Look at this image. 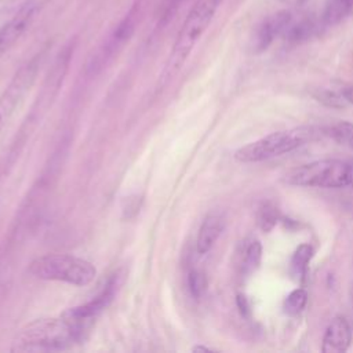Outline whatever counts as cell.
Listing matches in <instances>:
<instances>
[{"instance_id": "6da1fadb", "label": "cell", "mask_w": 353, "mask_h": 353, "mask_svg": "<svg viewBox=\"0 0 353 353\" xmlns=\"http://www.w3.org/2000/svg\"><path fill=\"white\" fill-rule=\"evenodd\" d=\"M80 338L63 317L37 319L23 325L12 338L11 352H58L65 350Z\"/></svg>"}, {"instance_id": "7a4b0ae2", "label": "cell", "mask_w": 353, "mask_h": 353, "mask_svg": "<svg viewBox=\"0 0 353 353\" xmlns=\"http://www.w3.org/2000/svg\"><path fill=\"white\" fill-rule=\"evenodd\" d=\"M222 1L223 0H196L176 34L172 51L161 77L163 84L183 66L192 50L210 26Z\"/></svg>"}, {"instance_id": "3957f363", "label": "cell", "mask_w": 353, "mask_h": 353, "mask_svg": "<svg viewBox=\"0 0 353 353\" xmlns=\"http://www.w3.org/2000/svg\"><path fill=\"white\" fill-rule=\"evenodd\" d=\"M29 273L46 281H62L76 287H84L97 277L95 266L80 256L70 254H46L33 259Z\"/></svg>"}, {"instance_id": "277c9868", "label": "cell", "mask_w": 353, "mask_h": 353, "mask_svg": "<svg viewBox=\"0 0 353 353\" xmlns=\"http://www.w3.org/2000/svg\"><path fill=\"white\" fill-rule=\"evenodd\" d=\"M319 130L314 127H295L291 130L272 132L234 152V159L240 163H258L269 160L316 139Z\"/></svg>"}, {"instance_id": "5b68a950", "label": "cell", "mask_w": 353, "mask_h": 353, "mask_svg": "<svg viewBox=\"0 0 353 353\" xmlns=\"http://www.w3.org/2000/svg\"><path fill=\"white\" fill-rule=\"evenodd\" d=\"M285 182L306 188L353 186V163L338 159H323L302 164L285 175Z\"/></svg>"}, {"instance_id": "8992f818", "label": "cell", "mask_w": 353, "mask_h": 353, "mask_svg": "<svg viewBox=\"0 0 353 353\" xmlns=\"http://www.w3.org/2000/svg\"><path fill=\"white\" fill-rule=\"evenodd\" d=\"M41 65V54L33 57L18 69L11 81L0 94V132L7 125L14 112L33 85Z\"/></svg>"}, {"instance_id": "52a82bcc", "label": "cell", "mask_w": 353, "mask_h": 353, "mask_svg": "<svg viewBox=\"0 0 353 353\" xmlns=\"http://www.w3.org/2000/svg\"><path fill=\"white\" fill-rule=\"evenodd\" d=\"M48 0H25L18 11L0 28V58L22 37Z\"/></svg>"}, {"instance_id": "ba28073f", "label": "cell", "mask_w": 353, "mask_h": 353, "mask_svg": "<svg viewBox=\"0 0 353 353\" xmlns=\"http://www.w3.org/2000/svg\"><path fill=\"white\" fill-rule=\"evenodd\" d=\"M116 287L117 280L112 279L92 301L63 312L62 316L72 324V327L80 334V336L94 323V320L101 314V312L106 309V306L110 303V301L114 296Z\"/></svg>"}, {"instance_id": "9c48e42d", "label": "cell", "mask_w": 353, "mask_h": 353, "mask_svg": "<svg viewBox=\"0 0 353 353\" xmlns=\"http://www.w3.org/2000/svg\"><path fill=\"white\" fill-rule=\"evenodd\" d=\"M291 23H292V15L288 11H277L266 17L256 26L254 36L251 39L252 52L255 54L263 52L279 34L287 32Z\"/></svg>"}, {"instance_id": "30bf717a", "label": "cell", "mask_w": 353, "mask_h": 353, "mask_svg": "<svg viewBox=\"0 0 353 353\" xmlns=\"http://www.w3.org/2000/svg\"><path fill=\"white\" fill-rule=\"evenodd\" d=\"M352 343V328L346 319L338 316L327 325L321 352L323 353H343Z\"/></svg>"}, {"instance_id": "8fae6325", "label": "cell", "mask_w": 353, "mask_h": 353, "mask_svg": "<svg viewBox=\"0 0 353 353\" xmlns=\"http://www.w3.org/2000/svg\"><path fill=\"white\" fill-rule=\"evenodd\" d=\"M223 226H225V219L221 212L212 211L205 215V218L203 219L199 228V233L196 239V250L199 254L201 255L207 254L214 247V244L216 243L218 237L223 230Z\"/></svg>"}, {"instance_id": "7c38bea8", "label": "cell", "mask_w": 353, "mask_h": 353, "mask_svg": "<svg viewBox=\"0 0 353 353\" xmlns=\"http://www.w3.org/2000/svg\"><path fill=\"white\" fill-rule=\"evenodd\" d=\"M353 10V0H327L323 19L327 25L338 23Z\"/></svg>"}, {"instance_id": "4fadbf2b", "label": "cell", "mask_w": 353, "mask_h": 353, "mask_svg": "<svg viewBox=\"0 0 353 353\" xmlns=\"http://www.w3.org/2000/svg\"><path fill=\"white\" fill-rule=\"evenodd\" d=\"M262 259V245L258 240H251L243 250L241 255V272L243 273H252L261 265Z\"/></svg>"}, {"instance_id": "5bb4252c", "label": "cell", "mask_w": 353, "mask_h": 353, "mask_svg": "<svg viewBox=\"0 0 353 353\" xmlns=\"http://www.w3.org/2000/svg\"><path fill=\"white\" fill-rule=\"evenodd\" d=\"M313 256V248L307 243H302L295 250L291 258V272L296 277H303L307 269V265Z\"/></svg>"}, {"instance_id": "9a60e30c", "label": "cell", "mask_w": 353, "mask_h": 353, "mask_svg": "<svg viewBox=\"0 0 353 353\" xmlns=\"http://www.w3.org/2000/svg\"><path fill=\"white\" fill-rule=\"evenodd\" d=\"M279 221V210L272 201L261 204L256 212V223L262 232H270Z\"/></svg>"}, {"instance_id": "2e32d148", "label": "cell", "mask_w": 353, "mask_h": 353, "mask_svg": "<svg viewBox=\"0 0 353 353\" xmlns=\"http://www.w3.org/2000/svg\"><path fill=\"white\" fill-rule=\"evenodd\" d=\"M328 135L339 145L353 150V123L338 121L336 124L330 127Z\"/></svg>"}, {"instance_id": "e0dca14e", "label": "cell", "mask_w": 353, "mask_h": 353, "mask_svg": "<svg viewBox=\"0 0 353 353\" xmlns=\"http://www.w3.org/2000/svg\"><path fill=\"white\" fill-rule=\"evenodd\" d=\"M307 302V292L303 288H295L292 290L287 298L284 299V312L288 316H296L299 314Z\"/></svg>"}, {"instance_id": "ac0fdd59", "label": "cell", "mask_w": 353, "mask_h": 353, "mask_svg": "<svg viewBox=\"0 0 353 353\" xmlns=\"http://www.w3.org/2000/svg\"><path fill=\"white\" fill-rule=\"evenodd\" d=\"M188 287L193 298L200 299L207 290V279L200 270H192L188 277Z\"/></svg>"}, {"instance_id": "d6986e66", "label": "cell", "mask_w": 353, "mask_h": 353, "mask_svg": "<svg viewBox=\"0 0 353 353\" xmlns=\"http://www.w3.org/2000/svg\"><path fill=\"white\" fill-rule=\"evenodd\" d=\"M342 97H343L345 102L353 103V85H350V87H345V88L342 90Z\"/></svg>"}, {"instance_id": "ffe728a7", "label": "cell", "mask_w": 353, "mask_h": 353, "mask_svg": "<svg viewBox=\"0 0 353 353\" xmlns=\"http://www.w3.org/2000/svg\"><path fill=\"white\" fill-rule=\"evenodd\" d=\"M237 302H239V306H240V310H241V313H245L247 310H248V305H247V299H245V296H239L237 298Z\"/></svg>"}, {"instance_id": "44dd1931", "label": "cell", "mask_w": 353, "mask_h": 353, "mask_svg": "<svg viewBox=\"0 0 353 353\" xmlns=\"http://www.w3.org/2000/svg\"><path fill=\"white\" fill-rule=\"evenodd\" d=\"M281 1L291 7H299V6H303L307 0H281Z\"/></svg>"}, {"instance_id": "7402d4cb", "label": "cell", "mask_w": 353, "mask_h": 353, "mask_svg": "<svg viewBox=\"0 0 353 353\" xmlns=\"http://www.w3.org/2000/svg\"><path fill=\"white\" fill-rule=\"evenodd\" d=\"M192 350H193V352H214L212 349H210V347H207V346H203V345H197V346H194Z\"/></svg>"}]
</instances>
